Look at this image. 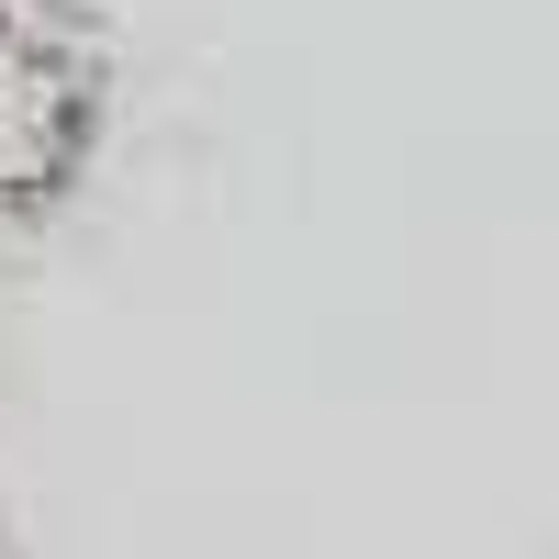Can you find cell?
I'll list each match as a JSON object with an SVG mask.
<instances>
[{
  "label": "cell",
  "mask_w": 559,
  "mask_h": 559,
  "mask_svg": "<svg viewBox=\"0 0 559 559\" xmlns=\"http://www.w3.org/2000/svg\"><path fill=\"white\" fill-rule=\"evenodd\" d=\"M102 146V57L68 12L0 0V224L45 213Z\"/></svg>",
  "instance_id": "6da1fadb"
}]
</instances>
